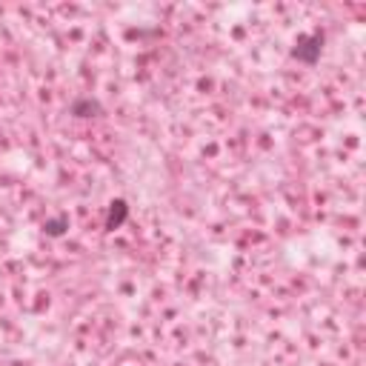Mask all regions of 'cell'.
Returning a JSON list of instances; mask_svg holds the SVG:
<instances>
[{
    "mask_svg": "<svg viewBox=\"0 0 366 366\" xmlns=\"http://www.w3.org/2000/svg\"><path fill=\"white\" fill-rule=\"evenodd\" d=\"M320 51H323V31L300 34L295 40V46H292V60L306 63V66H315L320 60Z\"/></svg>",
    "mask_w": 366,
    "mask_h": 366,
    "instance_id": "cell-1",
    "label": "cell"
},
{
    "mask_svg": "<svg viewBox=\"0 0 366 366\" xmlns=\"http://www.w3.org/2000/svg\"><path fill=\"white\" fill-rule=\"evenodd\" d=\"M69 112H71L74 117H97V114H103V106H100L97 97L83 94V97H74V100H71Z\"/></svg>",
    "mask_w": 366,
    "mask_h": 366,
    "instance_id": "cell-2",
    "label": "cell"
},
{
    "mask_svg": "<svg viewBox=\"0 0 366 366\" xmlns=\"http://www.w3.org/2000/svg\"><path fill=\"white\" fill-rule=\"evenodd\" d=\"M126 220H129V206H126V200H120V197L112 200V203H109V214H106V229L114 232V229H120Z\"/></svg>",
    "mask_w": 366,
    "mask_h": 366,
    "instance_id": "cell-3",
    "label": "cell"
},
{
    "mask_svg": "<svg viewBox=\"0 0 366 366\" xmlns=\"http://www.w3.org/2000/svg\"><path fill=\"white\" fill-rule=\"evenodd\" d=\"M43 229H46L49 237H60V234H66V229H69V217H66V214H54V217H49V220L43 223Z\"/></svg>",
    "mask_w": 366,
    "mask_h": 366,
    "instance_id": "cell-4",
    "label": "cell"
}]
</instances>
